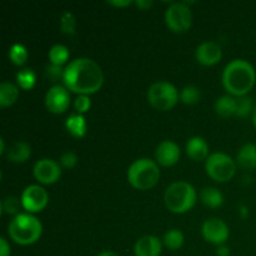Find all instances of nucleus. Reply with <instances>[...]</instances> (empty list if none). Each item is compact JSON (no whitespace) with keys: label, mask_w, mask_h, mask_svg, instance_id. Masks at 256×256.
I'll use <instances>...</instances> for the list:
<instances>
[{"label":"nucleus","mask_w":256,"mask_h":256,"mask_svg":"<svg viewBox=\"0 0 256 256\" xmlns=\"http://www.w3.org/2000/svg\"><path fill=\"white\" fill-rule=\"evenodd\" d=\"M62 82L68 90L79 95L94 94L104 82L102 70L89 58H78L64 69Z\"/></svg>","instance_id":"nucleus-1"},{"label":"nucleus","mask_w":256,"mask_h":256,"mask_svg":"<svg viewBox=\"0 0 256 256\" xmlns=\"http://www.w3.org/2000/svg\"><path fill=\"white\" fill-rule=\"evenodd\" d=\"M255 80L254 66L246 60H232L222 72V85L225 90L238 98L245 96L255 85Z\"/></svg>","instance_id":"nucleus-2"},{"label":"nucleus","mask_w":256,"mask_h":256,"mask_svg":"<svg viewBox=\"0 0 256 256\" xmlns=\"http://www.w3.org/2000/svg\"><path fill=\"white\" fill-rule=\"evenodd\" d=\"M42 232V225L34 215L20 212L15 215L9 224V235L19 245H32L39 240Z\"/></svg>","instance_id":"nucleus-3"},{"label":"nucleus","mask_w":256,"mask_h":256,"mask_svg":"<svg viewBox=\"0 0 256 256\" xmlns=\"http://www.w3.org/2000/svg\"><path fill=\"white\" fill-rule=\"evenodd\" d=\"M196 190L186 182H172L164 194V202L168 209L175 214H184L192 210L196 202Z\"/></svg>","instance_id":"nucleus-4"},{"label":"nucleus","mask_w":256,"mask_h":256,"mask_svg":"<svg viewBox=\"0 0 256 256\" xmlns=\"http://www.w3.org/2000/svg\"><path fill=\"white\" fill-rule=\"evenodd\" d=\"M160 170L156 162L148 158H142L132 162L128 169V180L138 190H149L158 184Z\"/></svg>","instance_id":"nucleus-5"},{"label":"nucleus","mask_w":256,"mask_h":256,"mask_svg":"<svg viewBox=\"0 0 256 256\" xmlns=\"http://www.w3.org/2000/svg\"><path fill=\"white\" fill-rule=\"evenodd\" d=\"M148 100L152 108L166 112L174 108L179 100V92L168 82H156L148 90Z\"/></svg>","instance_id":"nucleus-6"},{"label":"nucleus","mask_w":256,"mask_h":256,"mask_svg":"<svg viewBox=\"0 0 256 256\" xmlns=\"http://www.w3.org/2000/svg\"><path fill=\"white\" fill-rule=\"evenodd\" d=\"M205 170L215 182H226L234 178L236 172V164L229 155L224 152H214L208 156Z\"/></svg>","instance_id":"nucleus-7"},{"label":"nucleus","mask_w":256,"mask_h":256,"mask_svg":"<svg viewBox=\"0 0 256 256\" xmlns=\"http://www.w3.org/2000/svg\"><path fill=\"white\" fill-rule=\"evenodd\" d=\"M165 22L172 32H185L192 28V14L185 2H172L165 12Z\"/></svg>","instance_id":"nucleus-8"},{"label":"nucleus","mask_w":256,"mask_h":256,"mask_svg":"<svg viewBox=\"0 0 256 256\" xmlns=\"http://www.w3.org/2000/svg\"><path fill=\"white\" fill-rule=\"evenodd\" d=\"M48 200H49V195H48L46 190L40 185H29L28 188H25L22 198H20L22 206L29 214L42 212L48 205Z\"/></svg>","instance_id":"nucleus-9"},{"label":"nucleus","mask_w":256,"mask_h":256,"mask_svg":"<svg viewBox=\"0 0 256 256\" xmlns=\"http://www.w3.org/2000/svg\"><path fill=\"white\" fill-rule=\"evenodd\" d=\"M202 234L206 242H212L215 245H224V242L229 239V228L218 218H212V219L205 220L202 226Z\"/></svg>","instance_id":"nucleus-10"},{"label":"nucleus","mask_w":256,"mask_h":256,"mask_svg":"<svg viewBox=\"0 0 256 256\" xmlns=\"http://www.w3.org/2000/svg\"><path fill=\"white\" fill-rule=\"evenodd\" d=\"M45 105L48 110L54 114H62L70 105V94L68 89L62 85H54L48 90L45 95Z\"/></svg>","instance_id":"nucleus-11"},{"label":"nucleus","mask_w":256,"mask_h":256,"mask_svg":"<svg viewBox=\"0 0 256 256\" xmlns=\"http://www.w3.org/2000/svg\"><path fill=\"white\" fill-rule=\"evenodd\" d=\"M34 178L40 184L50 185L56 182L62 176L60 165L52 159H42L35 162L32 169Z\"/></svg>","instance_id":"nucleus-12"},{"label":"nucleus","mask_w":256,"mask_h":256,"mask_svg":"<svg viewBox=\"0 0 256 256\" xmlns=\"http://www.w3.org/2000/svg\"><path fill=\"white\" fill-rule=\"evenodd\" d=\"M180 148L176 142L172 140H165L160 142L155 152V158L162 166H172L176 164L180 159Z\"/></svg>","instance_id":"nucleus-13"},{"label":"nucleus","mask_w":256,"mask_h":256,"mask_svg":"<svg viewBox=\"0 0 256 256\" xmlns=\"http://www.w3.org/2000/svg\"><path fill=\"white\" fill-rule=\"evenodd\" d=\"M195 56L200 64L205 65V66H212L220 62L222 56V50L216 42H205L198 46Z\"/></svg>","instance_id":"nucleus-14"},{"label":"nucleus","mask_w":256,"mask_h":256,"mask_svg":"<svg viewBox=\"0 0 256 256\" xmlns=\"http://www.w3.org/2000/svg\"><path fill=\"white\" fill-rule=\"evenodd\" d=\"M162 245L159 238L154 235H145L140 238L134 246L135 256H159Z\"/></svg>","instance_id":"nucleus-15"},{"label":"nucleus","mask_w":256,"mask_h":256,"mask_svg":"<svg viewBox=\"0 0 256 256\" xmlns=\"http://www.w3.org/2000/svg\"><path fill=\"white\" fill-rule=\"evenodd\" d=\"M186 154L190 159L195 160V162L204 160L209 154V145L202 138L194 136L188 140Z\"/></svg>","instance_id":"nucleus-16"},{"label":"nucleus","mask_w":256,"mask_h":256,"mask_svg":"<svg viewBox=\"0 0 256 256\" xmlns=\"http://www.w3.org/2000/svg\"><path fill=\"white\" fill-rule=\"evenodd\" d=\"M32 155V148L28 142H18L10 146L6 152V159L9 162H15V164H22L26 162Z\"/></svg>","instance_id":"nucleus-17"},{"label":"nucleus","mask_w":256,"mask_h":256,"mask_svg":"<svg viewBox=\"0 0 256 256\" xmlns=\"http://www.w3.org/2000/svg\"><path fill=\"white\" fill-rule=\"evenodd\" d=\"M238 164L244 169L252 170L256 168V145L248 142L238 152Z\"/></svg>","instance_id":"nucleus-18"},{"label":"nucleus","mask_w":256,"mask_h":256,"mask_svg":"<svg viewBox=\"0 0 256 256\" xmlns=\"http://www.w3.org/2000/svg\"><path fill=\"white\" fill-rule=\"evenodd\" d=\"M68 132L74 138H84L86 135V122L80 114H72L65 122Z\"/></svg>","instance_id":"nucleus-19"},{"label":"nucleus","mask_w":256,"mask_h":256,"mask_svg":"<svg viewBox=\"0 0 256 256\" xmlns=\"http://www.w3.org/2000/svg\"><path fill=\"white\" fill-rule=\"evenodd\" d=\"M200 199L205 206L216 209L224 202V195L216 188H204L200 192Z\"/></svg>","instance_id":"nucleus-20"},{"label":"nucleus","mask_w":256,"mask_h":256,"mask_svg":"<svg viewBox=\"0 0 256 256\" xmlns=\"http://www.w3.org/2000/svg\"><path fill=\"white\" fill-rule=\"evenodd\" d=\"M18 96H19V90L12 82H2L0 84V106H10L16 102Z\"/></svg>","instance_id":"nucleus-21"},{"label":"nucleus","mask_w":256,"mask_h":256,"mask_svg":"<svg viewBox=\"0 0 256 256\" xmlns=\"http://www.w3.org/2000/svg\"><path fill=\"white\" fill-rule=\"evenodd\" d=\"M215 110L222 118H229L236 114V98L224 95L215 102Z\"/></svg>","instance_id":"nucleus-22"},{"label":"nucleus","mask_w":256,"mask_h":256,"mask_svg":"<svg viewBox=\"0 0 256 256\" xmlns=\"http://www.w3.org/2000/svg\"><path fill=\"white\" fill-rule=\"evenodd\" d=\"M70 52L65 45L56 44L50 49L49 52V60L52 65H56V66H62L65 62L69 60Z\"/></svg>","instance_id":"nucleus-23"},{"label":"nucleus","mask_w":256,"mask_h":256,"mask_svg":"<svg viewBox=\"0 0 256 256\" xmlns=\"http://www.w3.org/2000/svg\"><path fill=\"white\" fill-rule=\"evenodd\" d=\"M164 242L165 246L170 250H178L184 244V234L178 229H172L164 235Z\"/></svg>","instance_id":"nucleus-24"},{"label":"nucleus","mask_w":256,"mask_h":256,"mask_svg":"<svg viewBox=\"0 0 256 256\" xmlns=\"http://www.w3.org/2000/svg\"><path fill=\"white\" fill-rule=\"evenodd\" d=\"M28 56H29V54H28V50L24 45L14 44L10 48L9 59L12 64L22 66V65H24L26 62Z\"/></svg>","instance_id":"nucleus-25"},{"label":"nucleus","mask_w":256,"mask_h":256,"mask_svg":"<svg viewBox=\"0 0 256 256\" xmlns=\"http://www.w3.org/2000/svg\"><path fill=\"white\" fill-rule=\"evenodd\" d=\"M36 76L32 69H22L16 74V82L24 90H30L34 88Z\"/></svg>","instance_id":"nucleus-26"},{"label":"nucleus","mask_w":256,"mask_h":256,"mask_svg":"<svg viewBox=\"0 0 256 256\" xmlns=\"http://www.w3.org/2000/svg\"><path fill=\"white\" fill-rule=\"evenodd\" d=\"M200 98H202V92L199 88L195 85H188L182 90V94H180V100L186 105L196 104L199 102Z\"/></svg>","instance_id":"nucleus-27"},{"label":"nucleus","mask_w":256,"mask_h":256,"mask_svg":"<svg viewBox=\"0 0 256 256\" xmlns=\"http://www.w3.org/2000/svg\"><path fill=\"white\" fill-rule=\"evenodd\" d=\"M75 28H76V20L75 16L70 12H64L60 16V29L64 34L72 35L75 34Z\"/></svg>","instance_id":"nucleus-28"},{"label":"nucleus","mask_w":256,"mask_h":256,"mask_svg":"<svg viewBox=\"0 0 256 256\" xmlns=\"http://www.w3.org/2000/svg\"><path fill=\"white\" fill-rule=\"evenodd\" d=\"M252 112H254V108H252V100L250 98H236V114H235L236 116L245 118Z\"/></svg>","instance_id":"nucleus-29"},{"label":"nucleus","mask_w":256,"mask_h":256,"mask_svg":"<svg viewBox=\"0 0 256 256\" xmlns=\"http://www.w3.org/2000/svg\"><path fill=\"white\" fill-rule=\"evenodd\" d=\"M20 205H22V202H19L18 199L15 198H8L5 199L4 202H2V210H4L6 214H16L19 215V209H20Z\"/></svg>","instance_id":"nucleus-30"},{"label":"nucleus","mask_w":256,"mask_h":256,"mask_svg":"<svg viewBox=\"0 0 256 256\" xmlns=\"http://www.w3.org/2000/svg\"><path fill=\"white\" fill-rule=\"evenodd\" d=\"M90 106H92V102H90L88 95H79V96L75 99L74 108L78 112V114L82 115L84 112H86L88 110L90 109Z\"/></svg>","instance_id":"nucleus-31"},{"label":"nucleus","mask_w":256,"mask_h":256,"mask_svg":"<svg viewBox=\"0 0 256 256\" xmlns=\"http://www.w3.org/2000/svg\"><path fill=\"white\" fill-rule=\"evenodd\" d=\"M60 164H62L64 168H66V169H72V168H74L75 165L78 164L76 154L72 152H64V154L62 155V158H60Z\"/></svg>","instance_id":"nucleus-32"},{"label":"nucleus","mask_w":256,"mask_h":256,"mask_svg":"<svg viewBox=\"0 0 256 256\" xmlns=\"http://www.w3.org/2000/svg\"><path fill=\"white\" fill-rule=\"evenodd\" d=\"M46 74L50 78L52 82H58V80H62V75H64V70L62 66H56V65H49L46 68Z\"/></svg>","instance_id":"nucleus-33"},{"label":"nucleus","mask_w":256,"mask_h":256,"mask_svg":"<svg viewBox=\"0 0 256 256\" xmlns=\"http://www.w3.org/2000/svg\"><path fill=\"white\" fill-rule=\"evenodd\" d=\"M0 256H10V246L4 238L0 239Z\"/></svg>","instance_id":"nucleus-34"},{"label":"nucleus","mask_w":256,"mask_h":256,"mask_svg":"<svg viewBox=\"0 0 256 256\" xmlns=\"http://www.w3.org/2000/svg\"><path fill=\"white\" fill-rule=\"evenodd\" d=\"M216 255L218 256H229L230 255V249L225 245H220L216 249Z\"/></svg>","instance_id":"nucleus-35"},{"label":"nucleus","mask_w":256,"mask_h":256,"mask_svg":"<svg viewBox=\"0 0 256 256\" xmlns=\"http://www.w3.org/2000/svg\"><path fill=\"white\" fill-rule=\"evenodd\" d=\"M135 4L138 5V6L140 8V9L142 10H146L148 8H150L152 5V2H146V0H138Z\"/></svg>","instance_id":"nucleus-36"},{"label":"nucleus","mask_w":256,"mask_h":256,"mask_svg":"<svg viewBox=\"0 0 256 256\" xmlns=\"http://www.w3.org/2000/svg\"><path fill=\"white\" fill-rule=\"evenodd\" d=\"M109 4L114 5V6L125 8V6H128V5L132 4V2H130V0H126V2H118V0H115V2H109Z\"/></svg>","instance_id":"nucleus-37"},{"label":"nucleus","mask_w":256,"mask_h":256,"mask_svg":"<svg viewBox=\"0 0 256 256\" xmlns=\"http://www.w3.org/2000/svg\"><path fill=\"white\" fill-rule=\"evenodd\" d=\"M240 215H242V218H244V219L248 216V209L245 205H242V206H240Z\"/></svg>","instance_id":"nucleus-38"},{"label":"nucleus","mask_w":256,"mask_h":256,"mask_svg":"<svg viewBox=\"0 0 256 256\" xmlns=\"http://www.w3.org/2000/svg\"><path fill=\"white\" fill-rule=\"evenodd\" d=\"M98 256H119V255L115 254V252H100Z\"/></svg>","instance_id":"nucleus-39"},{"label":"nucleus","mask_w":256,"mask_h":256,"mask_svg":"<svg viewBox=\"0 0 256 256\" xmlns=\"http://www.w3.org/2000/svg\"><path fill=\"white\" fill-rule=\"evenodd\" d=\"M252 124H254V126L256 129V105L254 108V112H252Z\"/></svg>","instance_id":"nucleus-40"},{"label":"nucleus","mask_w":256,"mask_h":256,"mask_svg":"<svg viewBox=\"0 0 256 256\" xmlns=\"http://www.w3.org/2000/svg\"><path fill=\"white\" fill-rule=\"evenodd\" d=\"M0 145H2V148H0V152H2V154H4V152H5V144H4V140H2V139H0Z\"/></svg>","instance_id":"nucleus-41"}]
</instances>
